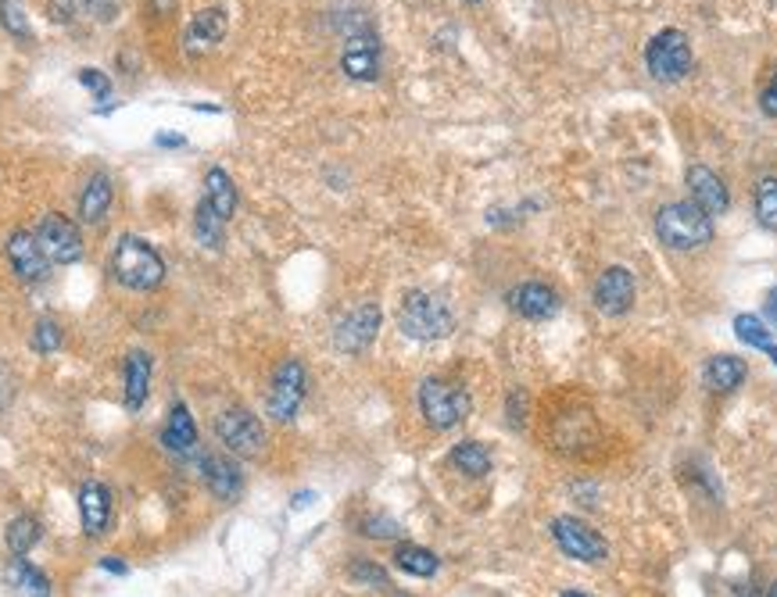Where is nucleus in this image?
I'll use <instances>...</instances> for the list:
<instances>
[{"label":"nucleus","instance_id":"nucleus-7","mask_svg":"<svg viewBox=\"0 0 777 597\" xmlns=\"http://www.w3.org/2000/svg\"><path fill=\"white\" fill-rule=\"evenodd\" d=\"M216 437L237 458H258L266 451V426L248 408H226L216 419Z\"/></svg>","mask_w":777,"mask_h":597},{"label":"nucleus","instance_id":"nucleus-32","mask_svg":"<svg viewBox=\"0 0 777 597\" xmlns=\"http://www.w3.org/2000/svg\"><path fill=\"white\" fill-rule=\"evenodd\" d=\"M0 25H4L14 40H33V29H29V19L19 0H0Z\"/></svg>","mask_w":777,"mask_h":597},{"label":"nucleus","instance_id":"nucleus-1","mask_svg":"<svg viewBox=\"0 0 777 597\" xmlns=\"http://www.w3.org/2000/svg\"><path fill=\"white\" fill-rule=\"evenodd\" d=\"M108 272L118 286L136 290V294H147V290H158L165 283V262L162 254L151 248L144 237H118V243L108 254Z\"/></svg>","mask_w":777,"mask_h":597},{"label":"nucleus","instance_id":"nucleus-28","mask_svg":"<svg viewBox=\"0 0 777 597\" xmlns=\"http://www.w3.org/2000/svg\"><path fill=\"white\" fill-rule=\"evenodd\" d=\"M4 541H8V551L14 558H25L29 551H33L40 544V523L33 515H19V519H11L8 523V533H4Z\"/></svg>","mask_w":777,"mask_h":597},{"label":"nucleus","instance_id":"nucleus-9","mask_svg":"<svg viewBox=\"0 0 777 597\" xmlns=\"http://www.w3.org/2000/svg\"><path fill=\"white\" fill-rule=\"evenodd\" d=\"M552 537H556L562 555L573 558V562L595 565V562H602L609 555V544L588 523H581V519H573V515L552 519Z\"/></svg>","mask_w":777,"mask_h":597},{"label":"nucleus","instance_id":"nucleus-29","mask_svg":"<svg viewBox=\"0 0 777 597\" xmlns=\"http://www.w3.org/2000/svg\"><path fill=\"white\" fill-rule=\"evenodd\" d=\"M735 333H738V341L742 344H749L756 350H767L770 362L777 365V344H774V336L767 329L764 318H756V315H738L735 318Z\"/></svg>","mask_w":777,"mask_h":597},{"label":"nucleus","instance_id":"nucleus-12","mask_svg":"<svg viewBox=\"0 0 777 597\" xmlns=\"http://www.w3.org/2000/svg\"><path fill=\"white\" fill-rule=\"evenodd\" d=\"M201 480L208 486V494L226 501V504H234L244 494V472L230 454L205 451L201 454Z\"/></svg>","mask_w":777,"mask_h":597},{"label":"nucleus","instance_id":"nucleus-10","mask_svg":"<svg viewBox=\"0 0 777 597\" xmlns=\"http://www.w3.org/2000/svg\"><path fill=\"white\" fill-rule=\"evenodd\" d=\"M380 318H384L380 315V304H373V301L359 304V308L348 312L338 323V329H333V347H338L341 355H362V350L376 341Z\"/></svg>","mask_w":777,"mask_h":597},{"label":"nucleus","instance_id":"nucleus-34","mask_svg":"<svg viewBox=\"0 0 777 597\" xmlns=\"http://www.w3.org/2000/svg\"><path fill=\"white\" fill-rule=\"evenodd\" d=\"M362 533H365V537H373V541H391V537H402V526L387 515H370L362 523Z\"/></svg>","mask_w":777,"mask_h":597},{"label":"nucleus","instance_id":"nucleus-41","mask_svg":"<svg viewBox=\"0 0 777 597\" xmlns=\"http://www.w3.org/2000/svg\"><path fill=\"white\" fill-rule=\"evenodd\" d=\"M101 569H104V573H115V576H126V562H118V558L108 555V558L101 562Z\"/></svg>","mask_w":777,"mask_h":597},{"label":"nucleus","instance_id":"nucleus-17","mask_svg":"<svg viewBox=\"0 0 777 597\" xmlns=\"http://www.w3.org/2000/svg\"><path fill=\"white\" fill-rule=\"evenodd\" d=\"M80 519H83V533L86 537H101L112 526V494L108 486L90 480L80 490Z\"/></svg>","mask_w":777,"mask_h":597},{"label":"nucleus","instance_id":"nucleus-40","mask_svg":"<svg viewBox=\"0 0 777 597\" xmlns=\"http://www.w3.org/2000/svg\"><path fill=\"white\" fill-rule=\"evenodd\" d=\"M51 19L54 22H72V4H69V0H51Z\"/></svg>","mask_w":777,"mask_h":597},{"label":"nucleus","instance_id":"nucleus-3","mask_svg":"<svg viewBox=\"0 0 777 597\" xmlns=\"http://www.w3.org/2000/svg\"><path fill=\"white\" fill-rule=\"evenodd\" d=\"M656 237L670 251H695L713 240V219L695 201H677L660 208L656 216Z\"/></svg>","mask_w":777,"mask_h":597},{"label":"nucleus","instance_id":"nucleus-14","mask_svg":"<svg viewBox=\"0 0 777 597\" xmlns=\"http://www.w3.org/2000/svg\"><path fill=\"white\" fill-rule=\"evenodd\" d=\"M595 304L602 315H623L634 304V275L623 265H609L595 283Z\"/></svg>","mask_w":777,"mask_h":597},{"label":"nucleus","instance_id":"nucleus-19","mask_svg":"<svg viewBox=\"0 0 777 597\" xmlns=\"http://www.w3.org/2000/svg\"><path fill=\"white\" fill-rule=\"evenodd\" d=\"M226 29H230V19H226L222 8H205L194 14V22L187 25V51L190 54H208L211 48H219Z\"/></svg>","mask_w":777,"mask_h":597},{"label":"nucleus","instance_id":"nucleus-36","mask_svg":"<svg viewBox=\"0 0 777 597\" xmlns=\"http://www.w3.org/2000/svg\"><path fill=\"white\" fill-rule=\"evenodd\" d=\"M11 397H14V373L8 362H0V411L11 405Z\"/></svg>","mask_w":777,"mask_h":597},{"label":"nucleus","instance_id":"nucleus-39","mask_svg":"<svg viewBox=\"0 0 777 597\" xmlns=\"http://www.w3.org/2000/svg\"><path fill=\"white\" fill-rule=\"evenodd\" d=\"M759 108H764V115L777 118V72H774V80L767 83L764 97H759Z\"/></svg>","mask_w":777,"mask_h":597},{"label":"nucleus","instance_id":"nucleus-33","mask_svg":"<svg viewBox=\"0 0 777 597\" xmlns=\"http://www.w3.org/2000/svg\"><path fill=\"white\" fill-rule=\"evenodd\" d=\"M75 80H80V86H86L97 101H108V97H112V80H108V72H101V69H80V72H75Z\"/></svg>","mask_w":777,"mask_h":597},{"label":"nucleus","instance_id":"nucleus-27","mask_svg":"<svg viewBox=\"0 0 777 597\" xmlns=\"http://www.w3.org/2000/svg\"><path fill=\"white\" fill-rule=\"evenodd\" d=\"M194 237L208 251H219L226 240V219H219L216 211L208 208V201H197L194 208Z\"/></svg>","mask_w":777,"mask_h":597},{"label":"nucleus","instance_id":"nucleus-25","mask_svg":"<svg viewBox=\"0 0 777 597\" xmlns=\"http://www.w3.org/2000/svg\"><path fill=\"white\" fill-rule=\"evenodd\" d=\"M452 465L469 480H484L487 472H491V454H487L484 443L463 440V443H455V448H452Z\"/></svg>","mask_w":777,"mask_h":597},{"label":"nucleus","instance_id":"nucleus-31","mask_svg":"<svg viewBox=\"0 0 777 597\" xmlns=\"http://www.w3.org/2000/svg\"><path fill=\"white\" fill-rule=\"evenodd\" d=\"M61 341H65V333H61L58 318H40V323L33 326V336H29V347H33L37 355H54Z\"/></svg>","mask_w":777,"mask_h":597},{"label":"nucleus","instance_id":"nucleus-23","mask_svg":"<svg viewBox=\"0 0 777 597\" xmlns=\"http://www.w3.org/2000/svg\"><path fill=\"white\" fill-rule=\"evenodd\" d=\"M201 201H208V208L216 211L219 219H226V222L234 219V211H237V187H234V179H230V172H226V168H208Z\"/></svg>","mask_w":777,"mask_h":597},{"label":"nucleus","instance_id":"nucleus-4","mask_svg":"<svg viewBox=\"0 0 777 597\" xmlns=\"http://www.w3.org/2000/svg\"><path fill=\"white\" fill-rule=\"evenodd\" d=\"M469 394L459 387V383H448V379H423L419 387V411L426 426L434 430H455L459 422H466L469 416Z\"/></svg>","mask_w":777,"mask_h":597},{"label":"nucleus","instance_id":"nucleus-46","mask_svg":"<svg viewBox=\"0 0 777 597\" xmlns=\"http://www.w3.org/2000/svg\"><path fill=\"white\" fill-rule=\"evenodd\" d=\"M469 4H480V0H469Z\"/></svg>","mask_w":777,"mask_h":597},{"label":"nucleus","instance_id":"nucleus-30","mask_svg":"<svg viewBox=\"0 0 777 597\" xmlns=\"http://www.w3.org/2000/svg\"><path fill=\"white\" fill-rule=\"evenodd\" d=\"M756 222L764 229H777V176H764L756 182Z\"/></svg>","mask_w":777,"mask_h":597},{"label":"nucleus","instance_id":"nucleus-42","mask_svg":"<svg viewBox=\"0 0 777 597\" xmlns=\"http://www.w3.org/2000/svg\"><path fill=\"white\" fill-rule=\"evenodd\" d=\"M151 8H155V14H158V19H165V14H173L176 0H151Z\"/></svg>","mask_w":777,"mask_h":597},{"label":"nucleus","instance_id":"nucleus-21","mask_svg":"<svg viewBox=\"0 0 777 597\" xmlns=\"http://www.w3.org/2000/svg\"><path fill=\"white\" fill-rule=\"evenodd\" d=\"M4 587L11 597H51V579L25 558H11L4 565Z\"/></svg>","mask_w":777,"mask_h":597},{"label":"nucleus","instance_id":"nucleus-22","mask_svg":"<svg viewBox=\"0 0 777 597\" xmlns=\"http://www.w3.org/2000/svg\"><path fill=\"white\" fill-rule=\"evenodd\" d=\"M151 355L147 350H130L126 355V387H122V394H126V408L130 411H141L147 405V394H151Z\"/></svg>","mask_w":777,"mask_h":597},{"label":"nucleus","instance_id":"nucleus-15","mask_svg":"<svg viewBox=\"0 0 777 597\" xmlns=\"http://www.w3.org/2000/svg\"><path fill=\"white\" fill-rule=\"evenodd\" d=\"M197 426H194V416H190V408L187 405H173V411H169V419H165V426H162V448L169 451L173 458H183V462H187V458H197L201 451H197Z\"/></svg>","mask_w":777,"mask_h":597},{"label":"nucleus","instance_id":"nucleus-8","mask_svg":"<svg viewBox=\"0 0 777 597\" xmlns=\"http://www.w3.org/2000/svg\"><path fill=\"white\" fill-rule=\"evenodd\" d=\"M33 233H37L40 251L48 254L51 265H75L83 258V233H80V226H75L72 219H65V216H58V211L43 216Z\"/></svg>","mask_w":777,"mask_h":597},{"label":"nucleus","instance_id":"nucleus-44","mask_svg":"<svg viewBox=\"0 0 777 597\" xmlns=\"http://www.w3.org/2000/svg\"><path fill=\"white\" fill-rule=\"evenodd\" d=\"M562 597H595V594H584V590H562Z\"/></svg>","mask_w":777,"mask_h":597},{"label":"nucleus","instance_id":"nucleus-5","mask_svg":"<svg viewBox=\"0 0 777 597\" xmlns=\"http://www.w3.org/2000/svg\"><path fill=\"white\" fill-rule=\"evenodd\" d=\"M304 394H309V369L298 358H287L277 365L266 394V411L269 419L277 422H291L298 416V408L304 405Z\"/></svg>","mask_w":777,"mask_h":597},{"label":"nucleus","instance_id":"nucleus-37","mask_svg":"<svg viewBox=\"0 0 777 597\" xmlns=\"http://www.w3.org/2000/svg\"><path fill=\"white\" fill-rule=\"evenodd\" d=\"M524 411H527V397H524V390H512L509 394V426H516V430H520L524 426Z\"/></svg>","mask_w":777,"mask_h":597},{"label":"nucleus","instance_id":"nucleus-16","mask_svg":"<svg viewBox=\"0 0 777 597\" xmlns=\"http://www.w3.org/2000/svg\"><path fill=\"white\" fill-rule=\"evenodd\" d=\"M509 308L516 315L530 318V323H545V318H552L559 312V297H556V290L545 283H520L509 294Z\"/></svg>","mask_w":777,"mask_h":597},{"label":"nucleus","instance_id":"nucleus-26","mask_svg":"<svg viewBox=\"0 0 777 597\" xmlns=\"http://www.w3.org/2000/svg\"><path fill=\"white\" fill-rule=\"evenodd\" d=\"M394 565H398V569L408 573V576L431 579L441 569V558L434 555V551L419 547V544H402L398 551H394Z\"/></svg>","mask_w":777,"mask_h":597},{"label":"nucleus","instance_id":"nucleus-6","mask_svg":"<svg viewBox=\"0 0 777 597\" xmlns=\"http://www.w3.org/2000/svg\"><path fill=\"white\" fill-rule=\"evenodd\" d=\"M645 65L652 72V80L681 83L684 75L692 72V43H688V36H684L681 29H663V33H656L649 43Z\"/></svg>","mask_w":777,"mask_h":597},{"label":"nucleus","instance_id":"nucleus-43","mask_svg":"<svg viewBox=\"0 0 777 597\" xmlns=\"http://www.w3.org/2000/svg\"><path fill=\"white\" fill-rule=\"evenodd\" d=\"M158 147H183V136H169V133H162V136H158Z\"/></svg>","mask_w":777,"mask_h":597},{"label":"nucleus","instance_id":"nucleus-18","mask_svg":"<svg viewBox=\"0 0 777 597\" xmlns=\"http://www.w3.org/2000/svg\"><path fill=\"white\" fill-rule=\"evenodd\" d=\"M688 187H692V201L706 211V216H724L727 205H731V197H727V187H724V179L713 172V168L706 165H692L688 168Z\"/></svg>","mask_w":777,"mask_h":597},{"label":"nucleus","instance_id":"nucleus-13","mask_svg":"<svg viewBox=\"0 0 777 597\" xmlns=\"http://www.w3.org/2000/svg\"><path fill=\"white\" fill-rule=\"evenodd\" d=\"M8 258H11V269L19 275L22 283H43L51 272V262L48 254L40 251L37 243V233H29V229H14L8 237Z\"/></svg>","mask_w":777,"mask_h":597},{"label":"nucleus","instance_id":"nucleus-35","mask_svg":"<svg viewBox=\"0 0 777 597\" xmlns=\"http://www.w3.org/2000/svg\"><path fill=\"white\" fill-rule=\"evenodd\" d=\"M352 579H355V584L391 587V584H387V573L380 569V565H373V562H355V565H352Z\"/></svg>","mask_w":777,"mask_h":597},{"label":"nucleus","instance_id":"nucleus-20","mask_svg":"<svg viewBox=\"0 0 777 597\" xmlns=\"http://www.w3.org/2000/svg\"><path fill=\"white\" fill-rule=\"evenodd\" d=\"M112 201H115V182L108 172H94L86 179V187L80 193V222L86 226H101L108 219L112 211Z\"/></svg>","mask_w":777,"mask_h":597},{"label":"nucleus","instance_id":"nucleus-11","mask_svg":"<svg viewBox=\"0 0 777 597\" xmlns=\"http://www.w3.org/2000/svg\"><path fill=\"white\" fill-rule=\"evenodd\" d=\"M341 69L348 80L355 83H373L380 75V40L370 25L352 29L344 40V54H341Z\"/></svg>","mask_w":777,"mask_h":597},{"label":"nucleus","instance_id":"nucleus-45","mask_svg":"<svg viewBox=\"0 0 777 597\" xmlns=\"http://www.w3.org/2000/svg\"><path fill=\"white\" fill-rule=\"evenodd\" d=\"M767 597H777V579H774V584H770V590H767Z\"/></svg>","mask_w":777,"mask_h":597},{"label":"nucleus","instance_id":"nucleus-38","mask_svg":"<svg viewBox=\"0 0 777 597\" xmlns=\"http://www.w3.org/2000/svg\"><path fill=\"white\" fill-rule=\"evenodd\" d=\"M90 14H97L101 22H112L115 19V0H83Z\"/></svg>","mask_w":777,"mask_h":597},{"label":"nucleus","instance_id":"nucleus-24","mask_svg":"<svg viewBox=\"0 0 777 597\" xmlns=\"http://www.w3.org/2000/svg\"><path fill=\"white\" fill-rule=\"evenodd\" d=\"M745 373H749V369H745L742 358L717 355V358H709V365H706V387L717 390V394H731L745 383Z\"/></svg>","mask_w":777,"mask_h":597},{"label":"nucleus","instance_id":"nucleus-2","mask_svg":"<svg viewBox=\"0 0 777 597\" xmlns=\"http://www.w3.org/2000/svg\"><path fill=\"white\" fill-rule=\"evenodd\" d=\"M398 329L408 336V341H441L455 329V315L441 297L426 294V290H408L402 308H398Z\"/></svg>","mask_w":777,"mask_h":597}]
</instances>
